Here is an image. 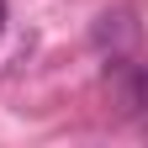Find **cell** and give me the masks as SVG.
Wrapping results in <instances>:
<instances>
[{"mask_svg": "<svg viewBox=\"0 0 148 148\" xmlns=\"http://www.w3.org/2000/svg\"><path fill=\"white\" fill-rule=\"evenodd\" d=\"M5 16H11V11H5V0H0V32H5Z\"/></svg>", "mask_w": 148, "mask_h": 148, "instance_id": "3", "label": "cell"}, {"mask_svg": "<svg viewBox=\"0 0 148 148\" xmlns=\"http://www.w3.org/2000/svg\"><path fill=\"white\" fill-rule=\"evenodd\" d=\"M90 42H95V53H106V58H127V53L138 48V16L132 11H101L95 27H90Z\"/></svg>", "mask_w": 148, "mask_h": 148, "instance_id": "2", "label": "cell"}, {"mask_svg": "<svg viewBox=\"0 0 148 148\" xmlns=\"http://www.w3.org/2000/svg\"><path fill=\"white\" fill-rule=\"evenodd\" d=\"M106 79H116L122 116H148V58H106Z\"/></svg>", "mask_w": 148, "mask_h": 148, "instance_id": "1", "label": "cell"}]
</instances>
